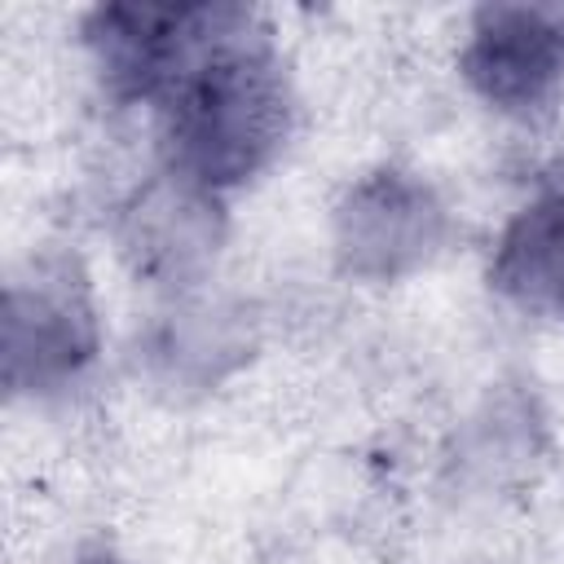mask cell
<instances>
[{
  "label": "cell",
  "instance_id": "cell-1",
  "mask_svg": "<svg viewBox=\"0 0 564 564\" xmlns=\"http://www.w3.org/2000/svg\"><path fill=\"white\" fill-rule=\"evenodd\" d=\"M286 132L291 88L251 13L163 97L167 163L212 194L251 181Z\"/></svg>",
  "mask_w": 564,
  "mask_h": 564
},
{
  "label": "cell",
  "instance_id": "cell-6",
  "mask_svg": "<svg viewBox=\"0 0 564 564\" xmlns=\"http://www.w3.org/2000/svg\"><path fill=\"white\" fill-rule=\"evenodd\" d=\"M216 194L176 176L172 167L150 181L123 212V251L137 273L154 282H181L216 251L220 216Z\"/></svg>",
  "mask_w": 564,
  "mask_h": 564
},
{
  "label": "cell",
  "instance_id": "cell-2",
  "mask_svg": "<svg viewBox=\"0 0 564 564\" xmlns=\"http://www.w3.org/2000/svg\"><path fill=\"white\" fill-rule=\"evenodd\" d=\"M242 18L229 4H101L84 35L115 97L163 101Z\"/></svg>",
  "mask_w": 564,
  "mask_h": 564
},
{
  "label": "cell",
  "instance_id": "cell-4",
  "mask_svg": "<svg viewBox=\"0 0 564 564\" xmlns=\"http://www.w3.org/2000/svg\"><path fill=\"white\" fill-rule=\"evenodd\" d=\"M97 352V317L70 264H40L4 300V379L13 392H48L75 379Z\"/></svg>",
  "mask_w": 564,
  "mask_h": 564
},
{
  "label": "cell",
  "instance_id": "cell-3",
  "mask_svg": "<svg viewBox=\"0 0 564 564\" xmlns=\"http://www.w3.org/2000/svg\"><path fill=\"white\" fill-rule=\"evenodd\" d=\"M445 238V207L410 172L379 167L361 176L335 212V251L344 273L366 282H392L423 260Z\"/></svg>",
  "mask_w": 564,
  "mask_h": 564
},
{
  "label": "cell",
  "instance_id": "cell-5",
  "mask_svg": "<svg viewBox=\"0 0 564 564\" xmlns=\"http://www.w3.org/2000/svg\"><path fill=\"white\" fill-rule=\"evenodd\" d=\"M458 62L467 84L489 106L511 115L546 106L564 79V0L476 9Z\"/></svg>",
  "mask_w": 564,
  "mask_h": 564
},
{
  "label": "cell",
  "instance_id": "cell-8",
  "mask_svg": "<svg viewBox=\"0 0 564 564\" xmlns=\"http://www.w3.org/2000/svg\"><path fill=\"white\" fill-rule=\"evenodd\" d=\"M79 564H119V560H110V555H88V560H79Z\"/></svg>",
  "mask_w": 564,
  "mask_h": 564
},
{
  "label": "cell",
  "instance_id": "cell-7",
  "mask_svg": "<svg viewBox=\"0 0 564 564\" xmlns=\"http://www.w3.org/2000/svg\"><path fill=\"white\" fill-rule=\"evenodd\" d=\"M489 282L520 308L564 317V194L529 203L498 238Z\"/></svg>",
  "mask_w": 564,
  "mask_h": 564
}]
</instances>
